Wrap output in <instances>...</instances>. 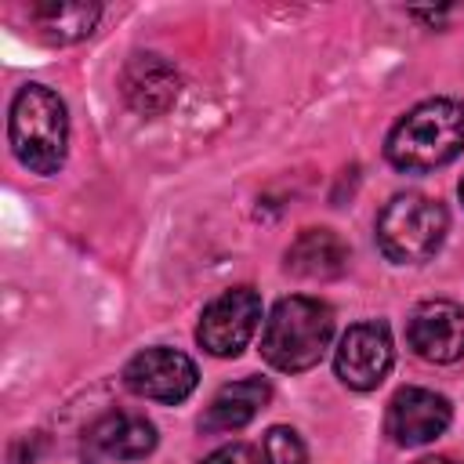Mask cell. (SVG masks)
<instances>
[{
    "label": "cell",
    "mask_w": 464,
    "mask_h": 464,
    "mask_svg": "<svg viewBox=\"0 0 464 464\" xmlns=\"http://www.w3.org/2000/svg\"><path fill=\"white\" fill-rule=\"evenodd\" d=\"M464 149V105L453 98H428L413 105L388 134L384 156L395 170L424 174Z\"/></svg>",
    "instance_id": "obj_1"
},
{
    "label": "cell",
    "mask_w": 464,
    "mask_h": 464,
    "mask_svg": "<svg viewBox=\"0 0 464 464\" xmlns=\"http://www.w3.org/2000/svg\"><path fill=\"white\" fill-rule=\"evenodd\" d=\"M7 141L14 160L29 174H58L69 152V116L65 102L44 87V83H25L18 87L7 116Z\"/></svg>",
    "instance_id": "obj_2"
},
{
    "label": "cell",
    "mask_w": 464,
    "mask_h": 464,
    "mask_svg": "<svg viewBox=\"0 0 464 464\" xmlns=\"http://www.w3.org/2000/svg\"><path fill=\"white\" fill-rule=\"evenodd\" d=\"M334 337V308L319 297H283L261 330V355L283 373L312 370Z\"/></svg>",
    "instance_id": "obj_3"
},
{
    "label": "cell",
    "mask_w": 464,
    "mask_h": 464,
    "mask_svg": "<svg viewBox=\"0 0 464 464\" xmlns=\"http://www.w3.org/2000/svg\"><path fill=\"white\" fill-rule=\"evenodd\" d=\"M450 232V214L439 199L420 192H402L377 214V246L395 265H424L439 254Z\"/></svg>",
    "instance_id": "obj_4"
},
{
    "label": "cell",
    "mask_w": 464,
    "mask_h": 464,
    "mask_svg": "<svg viewBox=\"0 0 464 464\" xmlns=\"http://www.w3.org/2000/svg\"><path fill=\"white\" fill-rule=\"evenodd\" d=\"M261 323V297L257 290L250 286H232L225 294H218L203 315H199V326H196V341L203 352L218 355V359H232L239 355L254 330Z\"/></svg>",
    "instance_id": "obj_5"
},
{
    "label": "cell",
    "mask_w": 464,
    "mask_h": 464,
    "mask_svg": "<svg viewBox=\"0 0 464 464\" xmlns=\"http://www.w3.org/2000/svg\"><path fill=\"white\" fill-rule=\"evenodd\" d=\"M196 381H199V370L196 362L178 352V348H145L138 352L127 366H123V384L127 392L141 395V399H152V402H185L192 392H196Z\"/></svg>",
    "instance_id": "obj_6"
},
{
    "label": "cell",
    "mask_w": 464,
    "mask_h": 464,
    "mask_svg": "<svg viewBox=\"0 0 464 464\" xmlns=\"http://www.w3.org/2000/svg\"><path fill=\"white\" fill-rule=\"evenodd\" d=\"M395 362V344H392V330L384 323H355L344 330L337 355H334V370L341 377V384L355 388V392H370L377 388L388 370Z\"/></svg>",
    "instance_id": "obj_7"
},
{
    "label": "cell",
    "mask_w": 464,
    "mask_h": 464,
    "mask_svg": "<svg viewBox=\"0 0 464 464\" xmlns=\"http://www.w3.org/2000/svg\"><path fill=\"white\" fill-rule=\"evenodd\" d=\"M406 341L424 362H457L464 355V308L446 297L420 301L406 323Z\"/></svg>",
    "instance_id": "obj_8"
},
{
    "label": "cell",
    "mask_w": 464,
    "mask_h": 464,
    "mask_svg": "<svg viewBox=\"0 0 464 464\" xmlns=\"http://www.w3.org/2000/svg\"><path fill=\"white\" fill-rule=\"evenodd\" d=\"M450 420H453V406L446 395L431 388H399L388 402L384 428L399 446H428L450 428Z\"/></svg>",
    "instance_id": "obj_9"
},
{
    "label": "cell",
    "mask_w": 464,
    "mask_h": 464,
    "mask_svg": "<svg viewBox=\"0 0 464 464\" xmlns=\"http://www.w3.org/2000/svg\"><path fill=\"white\" fill-rule=\"evenodd\" d=\"M156 450V424L145 413L130 410H112L98 417L87 435H83V453L91 460L109 457V460H141Z\"/></svg>",
    "instance_id": "obj_10"
},
{
    "label": "cell",
    "mask_w": 464,
    "mask_h": 464,
    "mask_svg": "<svg viewBox=\"0 0 464 464\" xmlns=\"http://www.w3.org/2000/svg\"><path fill=\"white\" fill-rule=\"evenodd\" d=\"M120 91L127 98V105L141 116H163L181 91V76L178 69L163 58V54H134L123 65L120 76Z\"/></svg>",
    "instance_id": "obj_11"
},
{
    "label": "cell",
    "mask_w": 464,
    "mask_h": 464,
    "mask_svg": "<svg viewBox=\"0 0 464 464\" xmlns=\"http://www.w3.org/2000/svg\"><path fill=\"white\" fill-rule=\"evenodd\" d=\"M348 268V243L334 228H304L286 246V272L301 279H337Z\"/></svg>",
    "instance_id": "obj_12"
},
{
    "label": "cell",
    "mask_w": 464,
    "mask_h": 464,
    "mask_svg": "<svg viewBox=\"0 0 464 464\" xmlns=\"http://www.w3.org/2000/svg\"><path fill=\"white\" fill-rule=\"evenodd\" d=\"M268 399H272V384H268L265 377L232 381V384H225V388L210 399V406H207L199 428H203V431H236V428L250 424V420L268 406Z\"/></svg>",
    "instance_id": "obj_13"
},
{
    "label": "cell",
    "mask_w": 464,
    "mask_h": 464,
    "mask_svg": "<svg viewBox=\"0 0 464 464\" xmlns=\"http://www.w3.org/2000/svg\"><path fill=\"white\" fill-rule=\"evenodd\" d=\"M102 18L98 4H83V0H40L29 4V22L36 25V33L47 44H76L83 36L94 33Z\"/></svg>",
    "instance_id": "obj_14"
},
{
    "label": "cell",
    "mask_w": 464,
    "mask_h": 464,
    "mask_svg": "<svg viewBox=\"0 0 464 464\" xmlns=\"http://www.w3.org/2000/svg\"><path fill=\"white\" fill-rule=\"evenodd\" d=\"M261 460L265 464H308V453H304V442L294 428L276 424L261 439Z\"/></svg>",
    "instance_id": "obj_15"
},
{
    "label": "cell",
    "mask_w": 464,
    "mask_h": 464,
    "mask_svg": "<svg viewBox=\"0 0 464 464\" xmlns=\"http://www.w3.org/2000/svg\"><path fill=\"white\" fill-rule=\"evenodd\" d=\"M203 464H265V460L257 457V450H254V446H246V442H232V446L214 450Z\"/></svg>",
    "instance_id": "obj_16"
},
{
    "label": "cell",
    "mask_w": 464,
    "mask_h": 464,
    "mask_svg": "<svg viewBox=\"0 0 464 464\" xmlns=\"http://www.w3.org/2000/svg\"><path fill=\"white\" fill-rule=\"evenodd\" d=\"M417 464H460V460H453V457H424Z\"/></svg>",
    "instance_id": "obj_17"
},
{
    "label": "cell",
    "mask_w": 464,
    "mask_h": 464,
    "mask_svg": "<svg viewBox=\"0 0 464 464\" xmlns=\"http://www.w3.org/2000/svg\"><path fill=\"white\" fill-rule=\"evenodd\" d=\"M457 192H460V203H464V178H460V188Z\"/></svg>",
    "instance_id": "obj_18"
}]
</instances>
